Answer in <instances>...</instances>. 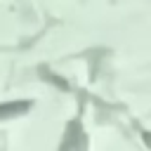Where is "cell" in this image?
Instances as JSON below:
<instances>
[{"instance_id": "6da1fadb", "label": "cell", "mask_w": 151, "mask_h": 151, "mask_svg": "<svg viewBox=\"0 0 151 151\" xmlns=\"http://www.w3.org/2000/svg\"><path fill=\"white\" fill-rule=\"evenodd\" d=\"M26 109H28V101L2 104V106H0V116H2V118H7V116H17V113H21V111H26Z\"/></svg>"}]
</instances>
